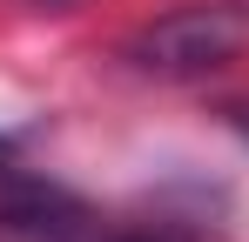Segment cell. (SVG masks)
Here are the masks:
<instances>
[{
  "instance_id": "obj_1",
  "label": "cell",
  "mask_w": 249,
  "mask_h": 242,
  "mask_svg": "<svg viewBox=\"0 0 249 242\" xmlns=\"http://www.w3.org/2000/svg\"><path fill=\"white\" fill-rule=\"evenodd\" d=\"M243 47H249V7L189 0V7H168L162 20H148L128 40V61L155 81H202L215 68H229Z\"/></svg>"
},
{
  "instance_id": "obj_2",
  "label": "cell",
  "mask_w": 249,
  "mask_h": 242,
  "mask_svg": "<svg viewBox=\"0 0 249 242\" xmlns=\"http://www.w3.org/2000/svg\"><path fill=\"white\" fill-rule=\"evenodd\" d=\"M0 242H74V208L54 189L0 195Z\"/></svg>"
},
{
  "instance_id": "obj_3",
  "label": "cell",
  "mask_w": 249,
  "mask_h": 242,
  "mask_svg": "<svg viewBox=\"0 0 249 242\" xmlns=\"http://www.w3.org/2000/svg\"><path fill=\"white\" fill-rule=\"evenodd\" d=\"M236 128H243V135H249V101H243V108H236Z\"/></svg>"
},
{
  "instance_id": "obj_4",
  "label": "cell",
  "mask_w": 249,
  "mask_h": 242,
  "mask_svg": "<svg viewBox=\"0 0 249 242\" xmlns=\"http://www.w3.org/2000/svg\"><path fill=\"white\" fill-rule=\"evenodd\" d=\"M7 155H14V135H0V161H7Z\"/></svg>"
},
{
  "instance_id": "obj_5",
  "label": "cell",
  "mask_w": 249,
  "mask_h": 242,
  "mask_svg": "<svg viewBox=\"0 0 249 242\" xmlns=\"http://www.w3.org/2000/svg\"><path fill=\"white\" fill-rule=\"evenodd\" d=\"M108 242H148V236H108Z\"/></svg>"
}]
</instances>
